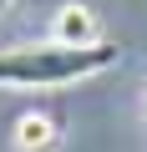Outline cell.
Returning <instances> with one entry per match:
<instances>
[{"instance_id":"5","label":"cell","mask_w":147,"mask_h":152,"mask_svg":"<svg viewBox=\"0 0 147 152\" xmlns=\"http://www.w3.org/2000/svg\"><path fill=\"white\" fill-rule=\"evenodd\" d=\"M142 112H147V96H142Z\"/></svg>"},{"instance_id":"2","label":"cell","mask_w":147,"mask_h":152,"mask_svg":"<svg viewBox=\"0 0 147 152\" xmlns=\"http://www.w3.org/2000/svg\"><path fill=\"white\" fill-rule=\"evenodd\" d=\"M51 41H61V46H97V41H102L97 10H86V5H61L56 20H51Z\"/></svg>"},{"instance_id":"4","label":"cell","mask_w":147,"mask_h":152,"mask_svg":"<svg viewBox=\"0 0 147 152\" xmlns=\"http://www.w3.org/2000/svg\"><path fill=\"white\" fill-rule=\"evenodd\" d=\"M5 10H10V0H0V15H5Z\"/></svg>"},{"instance_id":"3","label":"cell","mask_w":147,"mask_h":152,"mask_svg":"<svg viewBox=\"0 0 147 152\" xmlns=\"http://www.w3.org/2000/svg\"><path fill=\"white\" fill-rule=\"evenodd\" d=\"M56 142H61V132H56L51 117L26 112V117L15 122V152H56Z\"/></svg>"},{"instance_id":"1","label":"cell","mask_w":147,"mask_h":152,"mask_svg":"<svg viewBox=\"0 0 147 152\" xmlns=\"http://www.w3.org/2000/svg\"><path fill=\"white\" fill-rule=\"evenodd\" d=\"M122 56L117 41H97V46H61V41H41V46H5L0 51V86H20V91H46V86H71L86 76L112 71Z\"/></svg>"}]
</instances>
